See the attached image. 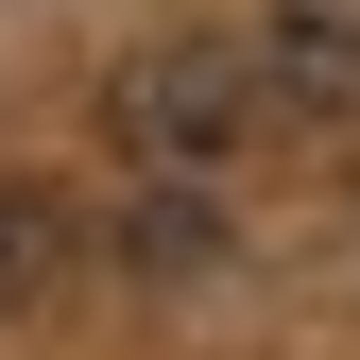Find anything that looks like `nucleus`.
Masks as SVG:
<instances>
[{
  "mask_svg": "<svg viewBox=\"0 0 360 360\" xmlns=\"http://www.w3.org/2000/svg\"><path fill=\"white\" fill-rule=\"evenodd\" d=\"M257 69L292 120H360V0H257Z\"/></svg>",
  "mask_w": 360,
  "mask_h": 360,
  "instance_id": "f03ea898",
  "label": "nucleus"
},
{
  "mask_svg": "<svg viewBox=\"0 0 360 360\" xmlns=\"http://www.w3.org/2000/svg\"><path fill=\"white\" fill-rule=\"evenodd\" d=\"M257 86H275V69H257V34H240V52L172 34V52H138V69L103 86V120H120V155H138V172H223V155H240V120H257Z\"/></svg>",
  "mask_w": 360,
  "mask_h": 360,
  "instance_id": "f257e3e1",
  "label": "nucleus"
}]
</instances>
